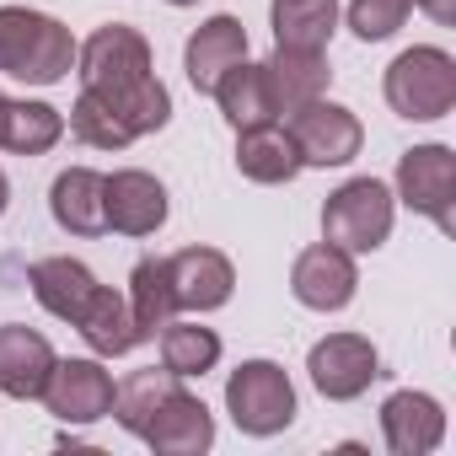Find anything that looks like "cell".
Instances as JSON below:
<instances>
[{
  "label": "cell",
  "mask_w": 456,
  "mask_h": 456,
  "mask_svg": "<svg viewBox=\"0 0 456 456\" xmlns=\"http://www.w3.org/2000/svg\"><path fill=\"white\" fill-rule=\"evenodd\" d=\"M397 199L413 215H429L440 232H456V156L451 145H413L397 156Z\"/></svg>",
  "instance_id": "7"
},
{
  "label": "cell",
  "mask_w": 456,
  "mask_h": 456,
  "mask_svg": "<svg viewBox=\"0 0 456 456\" xmlns=\"http://www.w3.org/2000/svg\"><path fill=\"white\" fill-rule=\"evenodd\" d=\"M65 140V113L49 102H6V124H0V151L12 156H44Z\"/></svg>",
  "instance_id": "25"
},
{
  "label": "cell",
  "mask_w": 456,
  "mask_h": 456,
  "mask_svg": "<svg viewBox=\"0 0 456 456\" xmlns=\"http://www.w3.org/2000/svg\"><path fill=\"white\" fill-rule=\"evenodd\" d=\"M161 365L177 376V381H193V376H209L220 365V333L215 328H199V322H167L161 333Z\"/></svg>",
  "instance_id": "26"
},
{
  "label": "cell",
  "mask_w": 456,
  "mask_h": 456,
  "mask_svg": "<svg viewBox=\"0 0 456 456\" xmlns=\"http://www.w3.org/2000/svg\"><path fill=\"white\" fill-rule=\"evenodd\" d=\"M167 6H199V0H167Z\"/></svg>",
  "instance_id": "33"
},
{
  "label": "cell",
  "mask_w": 456,
  "mask_h": 456,
  "mask_svg": "<svg viewBox=\"0 0 456 456\" xmlns=\"http://www.w3.org/2000/svg\"><path fill=\"white\" fill-rule=\"evenodd\" d=\"M280 124H285V134L296 140L301 167H349V161L360 156V145H365L360 118H354L344 102H328V97L301 102V108L285 113Z\"/></svg>",
  "instance_id": "6"
},
{
  "label": "cell",
  "mask_w": 456,
  "mask_h": 456,
  "mask_svg": "<svg viewBox=\"0 0 456 456\" xmlns=\"http://www.w3.org/2000/svg\"><path fill=\"white\" fill-rule=\"evenodd\" d=\"M76 76H81V92L97 97L129 129V140H145L172 124V92L156 81L145 33L124 22L97 28L86 44H76Z\"/></svg>",
  "instance_id": "1"
},
{
  "label": "cell",
  "mask_w": 456,
  "mask_h": 456,
  "mask_svg": "<svg viewBox=\"0 0 456 456\" xmlns=\"http://www.w3.org/2000/svg\"><path fill=\"white\" fill-rule=\"evenodd\" d=\"M387 108L408 124H435L456 108V60L435 44H413L387 65Z\"/></svg>",
  "instance_id": "3"
},
{
  "label": "cell",
  "mask_w": 456,
  "mask_h": 456,
  "mask_svg": "<svg viewBox=\"0 0 456 456\" xmlns=\"http://www.w3.org/2000/svg\"><path fill=\"white\" fill-rule=\"evenodd\" d=\"M140 440H145L156 456H199V451L215 445V419H209V408L177 381V387L167 392V403L151 413V424L140 429Z\"/></svg>",
  "instance_id": "12"
},
{
  "label": "cell",
  "mask_w": 456,
  "mask_h": 456,
  "mask_svg": "<svg viewBox=\"0 0 456 456\" xmlns=\"http://www.w3.org/2000/svg\"><path fill=\"white\" fill-rule=\"evenodd\" d=\"M65 129H70L81 145H92V151H124V145H134V140H129V129H124V124H118L97 97H86V92L76 97V108H70V124H65Z\"/></svg>",
  "instance_id": "28"
},
{
  "label": "cell",
  "mask_w": 456,
  "mask_h": 456,
  "mask_svg": "<svg viewBox=\"0 0 456 456\" xmlns=\"http://www.w3.org/2000/svg\"><path fill=\"white\" fill-rule=\"evenodd\" d=\"M129 317H134V333L140 344L156 338L172 317H177V296H172V274H167V258H140L129 269Z\"/></svg>",
  "instance_id": "23"
},
{
  "label": "cell",
  "mask_w": 456,
  "mask_h": 456,
  "mask_svg": "<svg viewBox=\"0 0 456 456\" xmlns=\"http://www.w3.org/2000/svg\"><path fill=\"white\" fill-rule=\"evenodd\" d=\"M392 215H397V199L387 183L349 177L322 204V242H333L344 253H376L392 237Z\"/></svg>",
  "instance_id": "4"
},
{
  "label": "cell",
  "mask_w": 456,
  "mask_h": 456,
  "mask_svg": "<svg viewBox=\"0 0 456 456\" xmlns=\"http://www.w3.org/2000/svg\"><path fill=\"white\" fill-rule=\"evenodd\" d=\"M264 70H269V86H274L280 118L296 113V108L312 102V97H328V81H333V70H328V49H274V54L264 60Z\"/></svg>",
  "instance_id": "20"
},
{
  "label": "cell",
  "mask_w": 456,
  "mask_h": 456,
  "mask_svg": "<svg viewBox=\"0 0 456 456\" xmlns=\"http://www.w3.org/2000/svg\"><path fill=\"white\" fill-rule=\"evenodd\" d=\"M413 12H429L440 28H456V0H413Z\"/></svg>",
  "instance_id": "30"
},
{
  "label": "cell",
  "mask_w": 456,
  "mask_h": 456,
  "mask_svg": "<svg viewBox=\"0 0 456 456\" xmlns=\"http://www.w3.org/2000/svg\"><path fill=\"white\" fill-rule=\"evenodd\" d=\"M54 360H60V354H54V344H49L38 328L0 322V392H6V397H17V403L44 397Z\"/></svg>",
  "instance_id": "13"
},
{
  "label": "cell",
  "mask_w": 456,
  "mask_h": 456,
  "mask_svg": "<svg viewBox=\"0 0 456 456\" xmlns=\"http://www.w3.org/2000/svg\"><path fill=\"white\" fill-rule=\"evenodd\" d=\"M6 102H12V97H6V92H0V124H6Z\"/></svg>",
  "instance_id": "32"
},
{
  "label": "cell",
  "mask_w": 456,
  "mask_h": 456,
  "mask_svg": "<svg viewBox=\"0 0 456 456\" xmlns=\"http://www.w3.org/2000/svg\"><path fill=\"white\" fill-rule=\"evenodd\" d=\"M237 60H248V28H242L237 17H209V22L188 38V49H183L188 86H193L199 97H209L215 81L232 70Z\"/></svg>",
  "instance_id": "17"
},
{
  "label": "cell",
  "mask_w": 456,
  "mask_h": 456,
  "mask_svg": "<svg viewBox=\"0 0 456 456\" xmlns=\"http://www.w3.org/2000/svg\"><path fill=\"white\" fill-rule=\"evenodd\" d=\"M225 413L242 435H280L296 424V387L285 376V365L274 360H242L232 376H225Z\"/></svg>",
  "instance_id": "5"
},
{
  "label": "cell",
  "mask_w": 456,
  "mask_h": 456,
  "mask_svg": "<svg viewBox=\"0 0 456 456\" xmlns=\"http://www.w3.org/2000/svg\"><path fill=\"white\" fill-rule=\"evenodd\" d=\"M306 376L328 403H354L381 376V354L365 333H328L306 354Z\"/></svg>",
  "instance_id": "8"
},
{
  "label": "cell",
  "mask_w": 456,
  "mask_h": 456,
  "mask_svg": "<svg viewBox=\"0 0 456 456\" xmlns=\"http://www.w3.org/2000/svg\"><path fill=\"white\" fill-rule=\"evenodd\" d=\"M54 225L70 237H102L108 232V177L92 167H65L49 188Z\"/></svg>",
  "instance_id": "16"
},
{
  "label": "cell",
  "mask_w": 456,
  "mask_h": 456,
  "mask_svg": "<svg viewBox=\"0 0 456 456\" xmlns=\"http://www.w3.org/2000/svg\"><path fill=\"white\" fill-rule=\"evenodd\" d=\"M177 387V376L161 365H151V370H134V376H124L118 387H113V419L129 429V435H140L145 424H151V413L167 403V392Z\"/></svg>",
  "instance_id": "27"
},
{
  "label": "cell",
  "mask_w": 456,
  "mask_h": 456,
  "mask_svg": "<svg viewBox=\"0 0 456 456\" xmlns=\"http://www.w3.org/2000/svg\"><path fill=\"white\" fill-rule=\"evenodd\" d=\"M360 290V269H354V253L333 248V242H312L296 269H290V296L306 306V312H344Z\"/></svg>",
  "instance_id": "10"
},
{
  "label": "cell",
  "mask_w": 456,
  "mask_h": 456,
  "mask_svg": "<svg viewBox=\"0 0 456 456\" xmlns=\"http://www.w3.org/2000/svg\"><path fill=\"white\" fill-rule=\"evenodd\" d=\"M6 204H12V183H6V172H0V215H6Z\"/></svg>",
  "instance_id": "31"
},
{
  "label": "cell",
  "mask_w": 456,
  "mask_h": 456,
  "mask_svg": "<svg viewBox=\"0 0 456 456\" xmlns=\"http://www.w3.org/2000/svg\"><path fill=\"white\" fill-rule=\"evenodd\" d=\"M76 70V38L49 12L0 6V76L28 86H60Z\"/></svg>",
  "instance_id": "2"
},
{
  "label": "cell",
  "mask_w": 456,
  "mask_h": 456,
  "mask_svg": "<svg viewBox=\"0 0 456 456\" xmlns=\"http://www.w3.org/2000/svg\"><path fill=\"white\" fill-rule=\"evenodd\" d=\"M274 49H328L338 33V0H274Z\"/></svg>",
  "instance_id": "24"
},
{
  "label": "cell",
  "mask_w": 456,
  "mask_h": 456,
  "mask_svg": "<svg viewBox=\"0 0 456 456\" xmlns=\"http://www.w3.org/2000/svg\"><path fill=\"white\" fill-rule=\"evenodd\" d=\"M413 12V0H349V28L360 44H381L392 38Z\"/></svg>",
  "instance_id": "29"
},
{
  "label": "cell",
  "mask_w": 456,
  "mask_h": 456,
  "mask_svg": "<svg viewBox=\"0 0 456 456\" xmlns=\"http://www.w3.org/2000/svg\"><path fill=\"white\" fill-rule=\"evenodd\" d=\"M76 333L86 338V349H92L97 360H118V354H129V349L140 344L134 317H129V301H124L118 290H108V285H97V296H92L86 312L76 317Z\"/></svg>",
  "instance_id": "22"
},
{
  "label": "cell",
  "mask_w": 456,
  "mask_h": 456,
  "mask_svg": "<svg viewBox=\"0 0 456 456\" xmlns=\"http://www.w3.org/2000/svg\"><path fill=\"white\" fill-rule=\"evenodd\" d=\"M237 172L253 177V183H296L301 172V156H296V140L285 134V124H253V129H237Z\"/></svg>",
  "instance_id": "21"
},
{
  "label": "cell",
  "mask_w": 456,
  "mask_h": 456,
  "mask_svg": "<svg viewBox=\"0 0 456 456\" xmlns=\"http://www.w3.org/2000/svg\"><path fill=\"white\" fill-rule=\"evenodd\" d=\"M381 440L392 456H429L445 440V408L429 392H392L381 403Z\"/></svg>",
  "instance_id": "14"
},
{
  "label": "cell",
  "mask_w": 456,
  "mask_h": 456,
  "mask_svg": "<svg viewBox=\"0 0 456 456\" xmlns=\"http://www.w3.org/2000/svg\"><path fill=\"white\" fill-rule=\"evenodd\" d=\"M28 285H33V301H38L49 317L70 322V328H76V317L86 312V301L97 296V274H92L81 258H38V264L28 269Z\"/></svg>",
  "instance_id": "18"
},
{
  "label": "cell",
  "mask_w": 456,
  "mask_h": 456,
  "mask_svg": "<svg viewBox=\"0 0 456 456\" xmlns=\"http://www.w3.org/2000/svg\"><path fill=\"white\" fill-rule=\"evenodd\" d=\"M225 113L232 129H253V124H280V102H274V86H269V70L253 65V60H237L209 92Z\"/></svg>",
  "instance_id": "19"
},
{
  "label": "cell",
  "mask_w": 456,
  "mask_h": 456,
  "mask_svg": "<svg viewBox=\"0 0 456 456\" xmlns=\"http://www.w3.org/2000/svg\"><path fill=\"white\" fill-rule=\"evenodd\" d=\"M167 274H172L177 312H220L237 290V269L220 248H183L167 258Z\"/></svg>",
  "instance_id": "11"
},
{
  "label": "cell",
  "mask_w": 456,
  "mask_h": 456,
  "mask_svg": "<svg viewBox=\"0 0 456 456\" xmlns=\"http://www.w3.org/2000/svg\"><path fill=\"white\" fill-rule=\"evenodd\" d=\"M167 225V188L161 177L124 167L108 177V232L118 237H156Z\"/></svg>",
  "instance_id": "15"
},
{
  "label": "cell",
  "mask_w": 456,
  "mask_h": 456,
  "mask_svg": "<svg viewBox=\"0 0 456 456\" xmlns=\"http://www.w3.org/2000/svg\"><path fill=\"white\" fill-rule=\"evenodd\" d=\"M44 403L60 424H97L113 413V376L102 370L97 354H81V360H54L49 370V387H44Z\"/></svg>",
  "instance_id": "9"
}]
</instances>
